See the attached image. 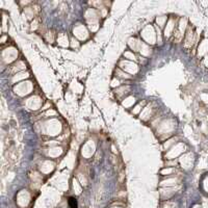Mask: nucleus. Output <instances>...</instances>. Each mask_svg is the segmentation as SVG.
<instances>
[{
  "mask_svg": "<svg viewBox=\"0 0 208 208\" xmlns=\"http://www.w3.org/2000/svg\"><path fill=\"white\" fill-rule=\"evenodd\" d=\"M70 205L72 206V208H76V206H77V204H76V201L75 199H70Z\"/></svg>",
  "mask_w": 208,
  "mask_h": 208,
  "instance_id": "nucleus-1",
  "label": "nucleus"
}]
</instances>
